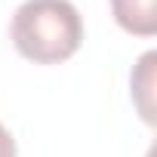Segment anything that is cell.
<instances>
[{
    "instance_id": "6da1fadb",
    "label": "cell",
    "mask_w": 157,
    "mask_h": 157,
    "mask_svg": "<svg viewBox=\"0 0 157 157\" xmlns=\"http://www.w3.org/2000/svg\"><path fill=\"white\" fill-rule=\"evenodd\" d=\"M10 37L25 59L56 65L77 52L83 40V19L71 0H25L13 13Z\"/></svg>"
},
{
    "instance_id": "7a4b0ae2",
    "label": "cell",
    "mask_w": 157,
    "mask_h": 157,
    "mask_svg": "<svg viewBox=\"0 0 157 157\" xmlns=\"http://www.w3.org/2000/svg\"><path fill=\"white\" fill-rule=\"evenodd\" d=\"M111 13L129 34L151 37L157 31V0H111Z\"/></svg>"
},
{
    "instance_id": "3957f363",
    "label": "cell",
    "mask_w": 157,
    "mask_h": 157,
    "mask_svg": "<svg viewBox=\"0 0 157 157\" xmlns=\"http://www.w3.org/2000/svg\"><path fill=\"white\" fill-rule=\"evenodd\" d=\"M154 52H145L142 56V62H139V71H136V80H132V93H136V102H139V111H142V117L148 120V123H154V114H151V108H148V102H145V96L151 93L148 86H151V65H154Z\"/></svg>"
},
{
    "instance_id": "277c9868",
    "label": "cell",
    "mask_w": 157,
    "mask_h": 157,
    "mask_svg": "<svg viewBox=\"0 0 157 157\" xmlns=\"http://www.w3.org/2000/svg\"><path fill=\"white\" fill-rule=\"evenodd\" d=\"M0 157H16V139L3 123H0Z\"/></svg>"
}]
</instances>
